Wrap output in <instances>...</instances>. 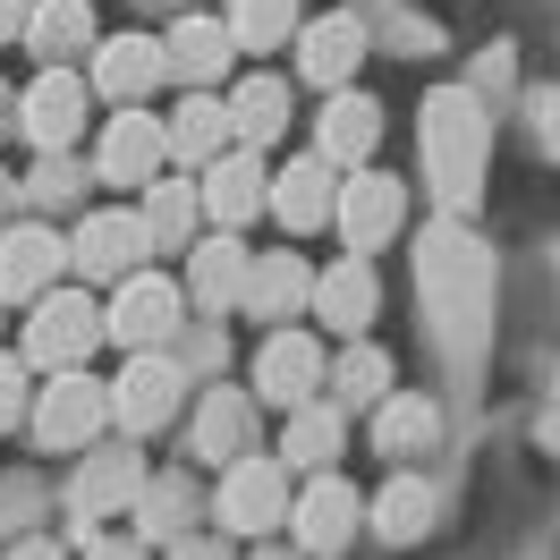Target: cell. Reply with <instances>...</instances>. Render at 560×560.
<instances>
[{
  "instance_id": "6da1fadb",
  "label": "cell",
  "mask_w": 560,
  "mask_h": 560,
  "mask_svg": "<svg viewBox=\"0 0 560 560\" xmlns=\"http://www.w3.org/2000/svg\"><path fill=\"white\" fill-rule=\"evenodd\" d=\"M417 280H424V306H433V331L442 349H458V365L485 349V315H492V264L467 230H424V255H417Z\"/></svg>"
},
{
  "instance_id": "7a4b0ae2",
  "label": "cell",
  "mask_w": 560,
  "mask_h": 560,
  "mask_svg": "<svg viewBox=\"0 0 560 560\" xmlns=\"http://www.w3.org/2000/svg\"><path fill=\"white\" fill-rule=\"evenodd\" d=\"M485 144H492V128L476 110V94H433L424 103V171H433L451 212H467L485 196Z\"/></svg>"
},
{
  "instance_id": "3957f363",
  "label": "cell",
  "mask_w": 560,
  "mask_h": 560,
  "mask_svg": "<svg viewBox=\"0 0 560 560\" xmlns=\"http://www.w3.org/2000/svg\"><path fill=\"white\" fill-rule=\"evenodd\" d=\"M212 510H221V526H230V535H272V526L289 518V476H280V458L238 451L230 467H221Z\"/></svg>"
},
{
  "instance_id": "277c9868",
  "label": "cell",
  "mask_w": 560,
  "mask_h": 560,
  "mask_svg": "<svg viewBox=\"0 0 560 560\" xmlns=\"http://www.w3.org/2000/svg\"><path fill=\"white\" fill-rule=\"evenodd\" d=\"M103 340V306L85 289H43L35 315H26V365H77V357Z\"/></svg>"
},
{
  "instance_id": "5b68a950",
  "label": "cell",
  "mask_w": 560,
  "mask_h": 560,
  "mask_svg": "<svg viewBox=\"0 0 560 560\" xmlns=\"http://www.w3.org/2000/svg\"><path fill=\"white\" fill-rule=\"evenodd\" d=\"M103 331L119 340V349H171L178 340V280L128 272L119 298H110V315H103Z\"/></svg>"
},
{
  "instance_id": "8992f818",
  "label": "cell",
  "mask_w": 560,
  "mask_h": 560,
  "mask_svg": "<svg viewBox=\"0 0 560 560\" xmlns=\"http://www.w3.org/2000/svg\"><path fill=\"white\" fill-rule=\"evenodd\" d=\"M103 424H110V390L94 383V374H69V365H60V383H43V408H35L43 451H85Z\"/></svg>"
},
{
  "instance_id": "52a82bcc",
  "label": "cell",
  "mask_w": 560,
  "mask_h": 560,
  "mask_svg": "<svg viewBox=\"0 0 560 560\" xmlns=\"http://www.w3.org/2000/svg\"><path fill=\"white\" fill-rule=\"evenodd\" d=\"M18 128L35 153H69L85 137V77L77 69H43L26 94H18Z\"/></svg>"
},
{
  "instance_id": "ba28073f",
  "label": "cell",
  "mask_w": 560,
  "mask_h": 560,
  "mask_svg": "<svg viewBox=\"0 0 560 560\" xmlns=\"http://www.w3.org/2000/svg\"><path fill=\"white\" fill-rule=\"evenodd\" d=\"M331 221H340V238H349L357 255H374L383 238H399L408 196H399V178H390V171H365V162H357V178H340V205H331Z\"/></svg>"
},
{
  "instance_id": "9c48e42d",
  "label": "cell",
  "mask_w": 560,
  "mask_h": 560,
  "mask_svg": "<svg viewBox=\"0 0 560 560\" xmlns=\"http://www.w3.org/2000/svg\"><path fill=\"white\" fill-rule=\"evenodd\" d=\"M144 255H153V238H144V212H85V221H77V238H69V264L85 280H128L144 264Z\"/></svg>"
},
{
  "instance_id": "30bf717a",
  "label": "cell",
  "mask_w": 560,
  "mask_h": 560,
  "mask_svg": "<svg viewBox=\"0 0 560 560\" xmlns=\"http://www.w3.org/2000/svg\"><path fill=\"white\" fill-rule=\"evenodd\" d=\"M178 390H187V365L162 349H137V365L110 383V417L128 424V433H153V424L178 417Z\"/></svg>"
},
{
  "instance_id": "8fae6325",
  "label": "cell",
  "mask_w": 560,
  "mask_h": 560,
  "mask_svg": "<svg viewBox=\"0 0 560 560\" xmlns=\"http://www.w3.org/2000/svg\"><path fill=\"white\" fill-rule=\"evenodd\" d=\"M162 162H171L162 119H144V110H110L103 144H94V178H110V187H144V178H162Z\"/></svg>"
},
{
  "instance_id": "7c38bea8",
  "label": "cell",
  "mask_w": 560,
  "mask_h": 560,
  "mask_svg": "<svg viewBox=\"0 0 560 560\" xmlns=\"http://www.w3.org/2000/svg\"><path fill=\"white\" fill-rule=\"evenodd\" d=\"M137 485H144V458L128 451V442H110V451H85V467H77V485H69V510L85 518V535L103 518H119L128 501H137Z\"/></svg>"
},
{
  "instance_id": "4fadbf2b",
  "label": "cell",
  "mask_w": 560,
  "mask_h": 560,
  "mask_svg": "<svg viewBox=\"0 0 560 560\" xmlns=\"http://www.w3.org/2000/svg\"><path fill=\"white\" fill-rule=\"evenodd\" d=\"M306 298H315V264H306L298 246H272V255H255V264H246V289H238L246 315L289 323V315H306Z\"/></svg>"
},
{
  "instance_id": "5bb4252c",
  "label": "cell",
  "mask_w": 560,
  "mask_h": 560,
  "mask_svg": "<svg viewBox=\"0 0 560 560\" xmlns=\"http://www.w3.org/2000/svg\"><path fill=\"white\" fill-rule=\"evenodd\" d=\"M357 518H365V501H357L331 467H315V485L289 501V526H298V544H306V552H340V544L357 535Z\"/></svg>"
},
{
  "instance_id": "9a60e30c",
  "label": "cell",
  "mask_w": 560,
  "mask_h": 560,
  "mask_svg": "<svg viewBox=\"0 0 560 560\" xmlns=\"http://www.w3.org/2000/svg\"><path fill=\"white\" fill-rule=\"evenodd\" d=\"M298 69H306V85H323V94H340L357 77V60H365V26H357L349 9H331V18H315V26H298Z\"/></svg>"
},
{
  "instance_id": "2e32d148",
  "label": "cell",
  "mask_w": 560,
  "mask_h": 560,
  "mask_svg": "<svg viewBox=\"0 0 560 560\" xmlns=\"http://www.w3.org/2000/svg\"><path fill=\"white\" fill-rule=\"evenodd\" d=\"M69 264V238L51 221H26V230H0V298H43Z\"/></svg>"
},
{
  "instance_id": "e0dca14e",
  "label": "cell",
  "mask_w": 560,
  "mask_h": 560,
  "mask_svg": "<svg viewBox=\"0 0 560 560\" xmlns=\"http://www.w3.org/2000/svg\"><path fill=\"white\" fill-rule=\"evenodd\" d=\"M306 315L331 323V331H365V323L383 315V289H374V264L365 255H349V264H331V272H315V298H306Z\"/></svg>"
},
{
  "instance_id": "ac0fdd59",
  "label": "cell",
  "mask_w": 560,
  "mask_h": 560,
  "mask_svg": "<svg viewBox=\"0 0 560 560\" xmlns=\"http://www.w3.org/2000/svg\"><path fill=\"white\" fill-rule=\"evenodd\" d=\"M264 205L280 212V230H298V238H306V230H323V221H331L340 178H331V162H323V153H306V162H289V171L264 187Z\"/></svg>"
},
{
  "instance_id": "d6986e66",
  "label": "cell",
  "mask_w": 560,
  "mask_h": 560,
  "mask_svg": "<svg viewBox=\"0 0 560 560\" xmlns=\"http://www.w3.org/2000/svg\"><path fill=\"white\" fill-rule=\"evenodd\" d=\"M162 77H171V60H162V43H153V35L94 43V94H110V103H144Z\"/></svg>"
},
{
  "instance_id": "ffe728a7",
  "label": "cell",
  "mask_w": 560,
  "mask_h": 560,
  "mask_svg": "<svg viewBox=\"0 0 560 560\" xmlns=\"http://www.w3.org/2000/svg\"><path fill=\"white\" fill-rule=\"evenodd\" d=\"M315 383H323L315 331H272V340H264V357H255V390H264V399H280V408H298V399H315Z\"/></svg>"
},
{
  "instance_id": "44dd1931",
  "label": "cell",
  "mask_w": 560,
  "mask_h": 560,
  "mask_svg": "<svg viewBox=\"0 0 560 560\" xmlns=\"http://www.w3.org/2000/svg\"><path fill=\"white\" fill-rule=\"evenodd\" d=\"M264 187H272V178H264L255 144H246V153H212V171H205L196 196H205V212L221 221V230H246V221L264 212Z\"/></svg>"
},
{
  "instance_id": "7402d4cb",
  "label": "cell",
  "mask_w": 560,
  "mask_h": 560,
  "mask_svg": "<svg viewBox=\"0 0 560 560\" xmlns=\"http://www.w3.org/2000/svg\"><path fill=\"white\" fill-rule=\"evenodd\" d=\"M18 35H26V51H35L43 69H69L77 51H94V43H103V35H94V9H85V0H35Z\"/></svg>"
},
{
  "instance_id": "603a6c76",
  "label": "cell",
  "mask_w": 560,
  "mask_h": 560,
  "mask_svg": "<svg viewBox=\"0 0 560 560\" xmlns=\"http://www.w3.org/2000/svg\"><path fill=\"white\" fill-rule=\"evenodd\" d=\"M374 144H383V110L365 103V94H349V85H340V94H331V110L315 119V153L331 162V171H357Z\"/></svg>"
},
{
  "instance_id": "cb8c5ba5",
  "label": "cell",
  "mask_w": 560,
  "mask_h": 560,
  "mask_svg": "<svg viewBox=\"0 0 560 560\" xmlns=\"http://www.w3.org/2000/svg\"><path fill=\"white\" fill-rule=\"evenodd\" d=\"M238 451H255V399L230 390V383H212L205 399H196V458L230 467Z\"/></svg>"
},
{
  "instance_id": "d4e9b609",
  "label": "cell",
  "mask_w": 560,
  "mask_h": 560,
  "mask_svg": "<svg viewBox=\"0 0 560 560\" xmlns=\"http://www.w3.org/2000/svg\"><path fill=\"white\" fill-rule=\"evenodd\" d=\"M246 289V246L238 230H221V238L196 246V264H187V298H196V315H230Z\"/></svg>"
},
{
  "instance_id": "484cf974",
  "label": "cell",
  "mask_w": 560,
  "mask_h": 560,
  "mask_svg": "<svg viewBox=\"0 0 560 560\" xmlns=\"http://www.w3.org/2000/svg\"><path fill=\"white\" fill-rule=\"evenodd\" d=\"M162 144H171L178 162H212V153L230 144V103H212L205 85H196V94H178V110L162 119Z\"/></svg>"
},
{
  "instance_id": "4316f807",
  "label": "cell",
  "mask_w": 560,
  "mask_h": 560,
  "mask_svg": "<svg viewBox=\"0 0 560 560\" xmlns=\"http://www.w3.org/2000/svg\"><path fill=\"white\" fill-rule=\"evenodd\" d=\"M433 433H442V408L417 399V390H383L374 399V451L408 458V451H433Z\"/></svg>"
},
{
  "instance_id": "83f0119b",
  "label": "cell",
  "mask_w": 560,
  "mask_h": 560,
  "mask_svg": "<svg viewBox=\"0 0 560 560\" xmlns=\"http://www.w3.org/2000/svg\"><path fill=\"white\" fill-rule=\"evenodd\" d=\"M230 26L221 18H178V35L162 43V60H171V77H187V85H212V77L230 69Z\"/></svg>"
},
{
  "instance_id": "f1b7e54d",
  "label": "cell",
  "mask_w": 560,
  "mask_h": 560,
  "mask_svg": "<svg viewBox=\"0 0 560 560\" xmlns=\"http://www.w3.org/2000/svg\"><path fill=\"white\" fill-rule=\"evenodd\" d=\"M128 510H137L144 544H178V535L196 526V485H187V476H144Z\"/></svg>"
},
{
  "instance_id": "f546056e",
  "label": "cell",
  "mask_w": 560,
  "mask_h": 560,
  "mask_svg": "<svg viewBox=\"0 0 560 560\" xmlns=\"http://www.w3.org/2000/svg\"><path fill=\"white\" fill-rule=\"evenodd\" d=\"M280 128H289V85H280V77H246L238 94H230V137L264 153Z\"/></svg>"
},
{
  "instance_id": "4dcf8cb0",
  "label": "cell",
  "mask_w": 560,
  "mask_h": 560,
  "mask_svg": "<svg viewBox=\"0 0 560 560\" xmlns=\"http://www.w3.org/2000/svg\"><path fill=\"white\" fill-rule=\"evenodd\" d=\"M196 221H205V196L187 178H144V238L153 246H187Z\"/></svg>"
},
{
  "instance_id": "1f68e13d",
  "label": "cell",
  "mask_w": 560,
  "mask_h": 560,
  "mask_svg": "<svg viewBox=\"0 0 560 560\" xmlns=\"http://www.w3.org/2000/svg\"><path fill=\"white\" fill-rule=\"evenodd\" d=\"M424 526H433V485H424V476H390V485L374 492V535H383V544H417Z\"/></svg>"
},
{
  "instance_id": "d6a6232c",
  "label": "cell",
  "mask_w": 560,
  "mask_h": 560,
  "mask_svg": "<svg viewBox=\"0 0 560 560\" xmlns=\"http://www.w3.org/2000/svg\"><path fill=\"white\" fill-rule=\"evenodd\" d=\"M340 433H349V424H340V399H298L280 451L298 458V467H331V458H340Z\"/></svg>"
},
{
  "instance_id": "836d02e7",
  "label": "cell",
  "mask_w": 560,
  "mask_h": 560,
  "mask_svg": "<svg viewBox=\"0 0 560 560\" xmlns=\"http://www.w3.org/2000/svg\"><path fill=\"white\" fill-rule=\"evenodd\" d=\"M230 43L238 51H272V43H289L298 35V0H230Z\"/></svg>"
},
{
  "instance_id": "e575fe53",
  "label": "cell",
  "mask_w": 560,
  "mask_h": 560,
  "mask_svg": "<svg viewBox=\"0 0 560 560\" xmlns=\"http://www.w3.org/2000/svg\"><path fill=\"white\" fill-rule=\"evenodd\" d=\"M323 383L340 390V408H374V399L390 390V357L374 349V340H357L340 365H323Z\"/></svg>"
},
{
  "instance_id": "d590c367",
  "label": "cell",
  "mask_w": 560,
  "mask_h": 560,
  "mask_svg": "<svg viewBox=\"0 0 560 560\" xmlns=\"http://www.w3.org/2000/svg\"><path fill=\"white\" fill-rule=\"evenodd\" d=\"M26 196H35L43 212H51V205H77V196H85V171H77L69 153H43L35 178H26Z\"/></svg>"
},
{
  "instance_id": "8d00e7d4",
  "label": "cell",
  "mask_w": 560,
  "mask_h": 560,
  "mask_svg": "<svg viewBox=\"0 0 560 560\" xmlns=\"http://www.w3.org/2000/svg\"><path fill=\"white\" fill-rule=\"evenodd\" d=\"M26 417V357H0V424Z\"/></svg>"
},
{
  "instance_id": "74e56055",
  "label": "cell",
  "mask_w": 560,
  "mask_h": 560,
  "mask_svg": "<svg viewBox=\"0 0 560 560\" xmlns=\"http://www.w3.org/2000/svg\"><path fill=\"white\" fill-rule=\"evenodd\" d=\"M85 560H144V544H110V535H85Z\"/></svg>"
},
{
  "instance_id": "f35d334b",
  "label": "cell",
  "mask_w": 560,
  "mask_h": 560,
  "mask_svg": "<svg viewBox=\"0 0 560 560\" xmlns=\"http://www.w3.org/2000/svg\"><path fill=\"white\" fill-rule=\"evenodd\" d=\"M535 137H544V144H552V153H560V85H552V94H544V110H535Z\"/></svg>"
},
{
  "instance_id": "ab89813d",
  "label": "cell",
  "mask_w": 560,
  "mask_h": 560,
  "mask_svg": "<svg viewBox=\"0 0 560 560\" xmlns=\"http://www.w3.org/2000/svg\"><path fill=\"white\" fill-rule=\"evenodd\" d=\"M171 560H221V544H205V535H178Z\"/></svg>"
},
{
  "instance_id": "60d3db41",
  "label": "cell",
  "mask_w": 560,
  "mask_h": 560,
  "mask_svg": "<svg viewBox=\"0 0 560 560\" xmlns=\"http://www.w3.org/2000/svg\"><path fill=\"white\" fill-rule=\"evenodd\" d=\"M26 9H35V0H0V43H9L18 26H26Z\"/></svg>"
},
{
  "instance_id": "b9f144b4",
  "label": "cell",
  "mask_w": 560,
  "mask_h": 560,
  "mask_svg": "<svg viewBox=\"0 0 560 560\" xmlns=\"http://www.w3.org/2000/svg\"><path fill=\"white\" fill-rule=\"evenodd\" d=\"M9 560H60V544H43V535H35V544H18Z\"/></svg>"
},
{
  "instance_id": "7bdbcfd3",
  "label": "cell",
  "mask_w": 560,
  "mask_h": 560,
  "mask_svg": "<svg viewBox=\"0 0 560 560\" xmlns=\"http://www.w3.org/2000/svg\"><path fill=\"white\" fill-rule=\"evenodd\" d=\"M9 128H18V94L0 85V137H9Z\"/></svg>"
},
{
  "instance_id": "ee69618b",
  "label": "cell",
  "mask_w": 560,
  "mask_h": 560,
  "mask_svg": "<svg viewBox=\"0 0 560 560\" xmlns=\"http://www.w3.org/2000/svg\"><path fill=\"white\" fill-rule=\"evenodd\" d=\"M0 221H9V171H0Z\"/></svg>"
},
{
  "instance_id": "f6af8a7d",
  "label": "cell",
  "mask_w": 560,
  "mask_h": 560,
  "mask_svg": "<svg viewBox=\"0 0 560 560\" xmlns=\"http://www.w3.org/2000/svg\"><path fill=\"white\" fill-rule=\"evenodd\" d=\"M144 9H187V0H144Z\"/></svg>"
},
{
  "instance_id": "bcb514c9",
  "label": "cell",
  "mask_w": 560,
  "mask_h": 560,
  "mask_svg": "<svg viewBox=\"0 0 560 560\" xmlns=\"http://www.w3.org/2000/svg\"><path fill=\"white\" fill-rule=\"evenodd\" d=\"M255 560H298V552H255Z\"/></svg>"
}]
</instances>
